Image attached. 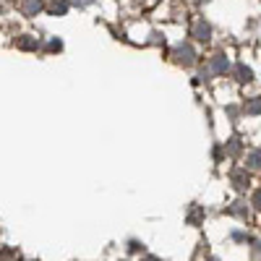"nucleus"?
Returning a JSON list of instances; mask_svg holds the SVG:
<instances>
[{"label":"nucleus","mask_w":261,"mask_h":261,"mask_svg":"<svg viewBox=\"0 0 261 261\" xmlns=\"http://www.w3.org/2000/svg\"><path fill=\"white\" fill-rule=\"evenodd\" d=\"M39 8H42V0H27L24 3V13H29V16H34Z\"/></svg>","instance_id":"1"},{"label":"nucleus","mask_w":261,"mask_h":261,"mask_svg":"<svg viewBox=\"0 0 261 261\" xmlns=\"http://www.w3.org/2000/svg\"><path fill=\"white\" fill-rule=\"evenodd\" d=\"M196 34H199V39H209V27L199 24V27H196Z\"/></svg>","instance_id":"2"},{"label":"nucleus","mask_w":261,"mask_h":261,"mask_svg":"<svg viewBox=\"0 0 261 261\" xmlns=\"http://www.w3.org/2000/svg\"><path fill=\"white\" fill-rule=\"evenodd\" d=\"M227 68V60L220 55V58H217V63H214V71H225Z\"/></svg>","instance_id":"3"},{"label":"nucleus","mask_w":261,"mask_h":261,"mask_svg":"<svg viewBox=\"0 0 261 261\" xmlns=\"http://www.w3.org/2000/svg\"><path fill=\"white\" fill-rule=\"evenodd\" d=\"M251 160H253L251 165H253V167H258V165H261V151H253V154H251Z\"/></svg>","instance_id":"4"},{"label":"nucleus","mask_w":261,"mask_h":261,"mask_svg":"<svg viewBox=\"0 0 261 261\" xmlns=\"http://www.w3.org/2000/svg\"><path fill=\"white\" fill-rule=\"evenodd\" d=\"M256 206H258V209H261V191H258V193H256Z\"/></svg>","instance_id":"5"},{"label":"nucleus","mask_w":261,"mask_h":261,"mask_svg":"<svg viewBox=\"0 0 261 261\" xmlns=\"http://www.w3.org/2000/svg\"><path fill=\"white\" fill-rule=\"evenodd\" d=\"M144 261H157V258H154V256H149V258H144Z\"/></svg>","instance_id":"6"}]
</instances>
